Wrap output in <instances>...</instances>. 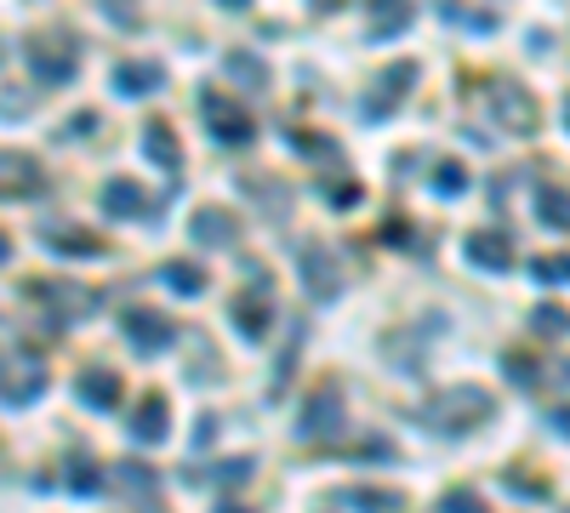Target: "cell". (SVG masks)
Returning a JSON list of instances; mask_svg holds the SVG:
<instances>
[{
    "mask_svg": "<svg viewBox=\"0 0 570 513\" xmlns=\"http://www.w3.org/2000/svg\"><path fill=\"white\" fill-rule=\"evenodd\" d=\"M496 417V399L474 383H462V388H440L428 405H422V423L428 428H440V434H474Z\"/></svg>",
    "mask_w": 570,
    "mask_h": 513,
    "instance_id": "1",
    "label": "cell"
},
{
    "mask_svg": "<svg viewBox=\"0 0 570 513\" xmlns=\"http://www.w3.org/2000/svg\"><path fill=\"white\" fill-rule=\"evenodd\" d=\"M200 120H206V131L217 137L223 149H246L251 137H257V120L246 103H234L223 92H200Z\"/></svg>",
    "mask_w": 570,
    "mask_h": 513,
    "instance_id": "2",
    "label": "cell"
},
{
    "mask_svg": "<svg viewBox=\"0 0 570 513\" xmlns=\"http://www.w3.org/2000/svg\"><path fill=\"white\" fill-rule=\"evenodd\" d=\"M331 434H343V388L320 383L303 405V417H297V439H331Z\"/></svg>",
    "mask_w": 570,
    "mask_h": 513,
    "instance_id": "3",
    "label": "cell"
},
{
    "mask_svg": "<svg viewBox=\"0 0 570 513\" xmlns=\"http://www.w3.org/2000/svg\"><path fill=\"white\" fill-rule=\"evenodd\" d=\"M268 320H275V286H268V274L257 268V274H251V291L234 297V325H240V336L262 342V336H268Z\"/></svg>",
    "mask_w": 570,
    "mask_h": 513,
    "instance_id": "4",
    "label": "cell"
},
{
    "mask_svg": "<svg viewBox=\"0 0 570 513\" xmlns=\"http://www.w3.org/2000/svg\"><path fill=\"white\" fill-rule=\"evenodd\" d=\"M23 57H29V68H35L41 81H52V86H57V81H75V68H80V63H75V46H69V41H52V34H35V41L23 46Z\"/></svg>",
    "mask_w": 570,
    "mask_h": 513,
    "instance_id": "5",
    "label": "cell"
},
{
    "mask_svg": "<svg viewBox=\"0 0 570 513\" xmlns=\"http://www.w3.org/2000/svg\"><path fill=\"white\" fill-rule=\"evenodd\" d=\"M297 263H303V280H309V291H314L320 302L337 297V286H343V263L331 257L320 239H303V246H297Z\"/></svg>",
    "mask_w": 570,
    "mask_h": 513,
    "instance_id": "6",
    "label": "cell"
},
{
    "mask_svg": "<svg viewBox=\"0 0 570 513\" xmlns=\"http://www.w3.org/2000/svg\"><path fill=\"white\" fill-rule=\"evenodd\" d=\"M120 331H126V342L138 354H160V349H172V336H178V325L165 314H154V308H131Z\"/></svg>",
    "mask_w": 570,
    "mask_h": 513,
    "instance_id": "7",
    "label": "cell"
},
{
    "mask_svg": "<svg viewBox=\"0 0 570 513\" xmlns=\"http://www.w3.org/2000/svg\"><path fill=\"white\" fill-rule=\"evenodd\" d=\"M29 297L46 302L52 314H57V325H69V320H80V314H92V308H97L92 291H75V286H63V280H29Z\"/></svg>",
    "mask_w": 570,
    "mask_h": 513,
    "instance_id": "8",
    "label": "cell"
},
{
    "mask_svg": "<svg viewBox=\"0 0 570 513\" xmlns=\"http://www.w3.org/2000/svg\"><path fill=\"white\" fill-rule=\"evenodd\" d=\"M41 189H46V171L35 160L0 149V200H29V194H41Z\"/></svg>",
    "mask_w": 570,
    "mask_h": 513,
    "instance_id": "9",
    "label": "cell"
},
{
    "mask_svg": "<svg viewBox=\"0 0 570 513\" xmlns=\"http://www.w3.org/2000/svg\"><path fill=\"white\" fill-rule=\"evenodd\" d=\"M467 263H474V268H491V274H508L519 257H514V239H508V234L480 228V234H467Z\"/></svg>",
    "mask_w": 570,
    "mask_h": 513,
    "instance_id": "10",
    "label": "cell"
},
{
    "mask_svg": "<svg viewBox=\"0 0 570 513\" xmlns=\"http://www.w3.org/2000/svg\"><path fill=\"white\" fill-rule=\"evenodd\" d=\"M491 109H496V120H502V126H508V131H519V137H530L536 126H542V115H536V103H530L525 92H514V86H496Z\"/></svg>",
    "mask_w": 570,
    "mask_h": 513,
    "instance_id": "11",
    "label": "cell"
},
{
    "mask_svg": "<svg viewBox=\"0 0 570 513\" xmlns=\"http://www.w3.org/2000/svg\"><path fill=\"white\" fill-rule=\"evenodd\" d=\"M160 205H165V200H149L131 178H115V183L104 189V212H109V217H154Z\"/></svg>",
    "mask_w": 570,
    "mask_h": 513,
    "instance_id": "12",
    "label": "cell"
},
{
    "mask_svg": "<svg viewBox=\"0 0 570 513\" xmlns=\"http://www.w3.org/2000/svg\"><path fill=\"white\" fill-rule=\"evenodd\" d=\"M126 428H131V439H138V445H160L165 434H172V405H165L160 394H143L138 417H131Z\"/></svg>",
    "mask_w": 570,
    "mask_h": 513,
    "instance_id": "13",
    "label": "cell"
},
{
    "mask_svg": "<svg viewBox=\"0 0 570 513\" xmlns=\"http://www.w3.org/2000/svg\"><path fill=\"white\" fill-rule=\"evenodd\" d=\"M160 86H165V68L160 63H143V57L115 63V92L120 97H143V92H160Z\"/></svg>",
    "mask_w": 570,
    "mask_h": 513,
    "instance_id": "14",
    "label": "cell"
},
{
    "mask_svg": "<svg viewBox=\"0 0 570 513\" xmlns=\"http://www.w3.org/2000/svg\"><path fill=\"white\" fill-rule=\"evenodd\" d=\"M75 394L92 405V410H115L120 399H126V388H120V376L115 371H104V365H92V371H80V383H75Z\"/></svg>",
    "mask_w": 570,
    "mask_h": 513,
    "instance_id": "15",
    "label": "cell"
},
{
    "mask_svg": "<svg viewBox=\"0 0 570 513\" xmlns=\"http://www.w3.org/2000/svg\"><path fill=\"white\" fill-rule=\"evenodd\" d=\"M234 234H240V217L223 212V205H200L194 212V239L200 246H234Z\"/></svg>",
    "mask_w": 570,
    "mask_h": 513,
    "instance_id": "16",
    "label": "cell"
},
{
    "mask_svg": "<svg viewBox=\"0 0 570 513\" xmlns=\"http://www.w3.org/2000/svg\"><path fill=\"white\" fill-rule=\"evenodd\" d=\"M251 473H257L251 457H223L212 468H194V479H200V485H212V491H234V485H246Z\"/></svg>",
    "mask_w": 570,
    "mask_h": 513,
    "instance_id": "17",
    "label": "cell"
},
{
    "mask_svg": "<svg viewBox=\"0 0 570 513\" xmlns=\"http://www.w3.org/2000/svg\"><path fill=\"white\" fill-rule=\"evenodd\" d=\"M143 149H149V160H154V165H165V171L178 178L183 154H178V137H172V126H165V120H149V126H143Z\"/></svg>",
    "mask_w": 570,
    "mask_h": 513,
    "instance_id": "18",
    "label": "cell"
},
{
    "mask_svg": "<svg viewBox=\"0 0 570 513\" xmlns=\"http://www.w3.org/2000/svg\"><path fill=\"white\" fill-rule=\"evenodd\" d=\"M46 246L63 252V257H97L104 239H86V228H46Z\"/></svg>",
    "mask_w": 570,
    "mask_h": 513,
    "instance_id": "19",
    "label": "cell"
},
{
    "mask_svg": "<svg viewBox=\"0 0 570 513\" xmlns=\"http://www.w3.org/2000/svg\"><path fill=\"white\" fill-rule=\"evenodd\" d=\"M160 280L172 286L178 297H200V291H206V274H200L194 263H160Z\"/></svg>",
    "mask_w": 570,
    "mask_h": 513,
    "instance_id": "20",
    "label": "cell"
},
{
    "mask_svg": "<svg viewBox=\"0 0 570 513\" xmlns=\"http://www.w3.org/2000/svg\"><path fill=\"white\" fill-rule=\"evenodd\" d=\"M536 217H542L548 228H559V234H570V194L564 189H542L536 194Z\"/></svg>",
    "mask_w": 570,
    "mask_h": 513,
    "instance_id": "21",
    "label": "cell"
},
{
    "mask_svg": "<svg viewBox=\"0 0 570 513\" xmlns=\"http://www.w3.org/2000/svg\"><path fill=\"white\" fill-rule=\"evenodd\" d=\"M411 81H417V63H399V68H394V75H388V81H377V103H372V109H365V115H372V120H377L383 109H394V103H399L394 92H406Z\"/></svg>",
    "mask_w": 570,
    "mask_h": 513,
    "instance_id": "22",
    "label": "cell"
},
{
    "mask_svg": "<svg viewBox=\"0 0 570 513\" xmlns=\"http://www.w3.org/2000/svg\"><path fill=\"white\" fill-rule=\"evenodd\" d=\"M502 365H508V383H514V388H530V394H542V388H548V376H542V365H536L530 354H519V349H514V354L502 360Z\"/></svg>",
    "mask_w": 570,
    "mask_h": 513,
    "instance_id": "23",
    "label": "cell"
},
{
    "mask_svg": "<svg viewBox=\"0 0 570 513\" xmlns=\"http://www.w3.org/2000/svg\"><path fill=\"white\" fill-rule=\"evenodd\" d=\"M63 485H69L75 496H92V491H104V468L86 462V457H75L69 468H63Z\"/></svg>",
    "mask_w": 570,
    "mask_h": 513,
    "instance_id": "24",
    "label": "cell"
},
{
    "mask_svg": "<svg viewBox=\"0 0 570 513\" xmlns=\"http://www.w3.org/2000/svg\"><path fill=\"white\" fill-rule=\"evenodd\" d=\"M115 485L120 491H138V496H149L160 479H154V468H143V462H115Z\"/></svg>",
    "mask_w": 570,
    "mask_h": 513,
    "instance_id": "25",
    "label": "cell"
},
{
    "mask_svg": "<svg viewBox=\"0 0 570 513\" xmlns=\"http://www.w3.org/2000/svg\"><path fill=\"white\" fill-rule=\"evenodd\" d=\"M223 68H228L234 81H246V86H268V63H262V57H246V52H228V57H223Z\"/></svg>",
    "mask_w": 570,
    "mask_h": 513,
    "instance_id": "26",
    "label": "cell"
},
{
    "mask_svg": "<svg viewBox=\"0 0 570 513\" xmlns=\"http://www.w3.org/2000/svg\"><path fill=\"white\" fill-rule=\"evenodd\" d=\"M530 331H536V336H564V331H570V308H559V302H542V308L530 314Z\"/></svg>",
    "mask_w": 570,
    "mask_h": 513,
    "instance_id": "27",
    "label": "cell"
},
{
    "mask_svg": "<svg viewBox=\"0 0 570 513\" xmlns=\"http://www.w3.org/2000/svg\"><path fill=\"white\" fill-rule=\"evenodd\" d=\"M530 274L542 286H570V252H553V257H530Z\"/></svg>",
    "mask_w": 570,
    "mask_h": 513,
    "instance_id": "28",
    "label": "cell"
},
{
    "mask_svg": "<svg viewBox=\"0 0 570 513\" xmlns=\"http://www.w3.org/2000/svg\"><path fill=\"white\" fill-rule=\"evenodd\" d=\"M343 502H354L359 513H394V507H399V496H394V491H365V485L343 491Z\"/></svg>",
    "mask_w": 570,
    "mask_h": 513,
    "instance_id": "29",
    "label": "cell"
},
{
    "mask_svg": "<svg viewBox=\"0 0 570 513\" xmlns=\"http://www.w3.org/2000/svg\"><path fill=\"white\" fill-rule=\"evenodd\" d=\"M433 183H440V194H462L467 189V165L462 160H440L433 165Z\"/></svg>",
    "mask_w": 570,
    "mask_h": 513,
    "instance_id": "30",
    "label": "cell"
},
{
    "mask_svg": "<svg viewBox=\"0 0 570 513\" xmlns=\"http://www.w3.org/2000/svg\"><path fill=\"white\" fill-rule=\"evenodd\" d=\"M291 149L309 154V160H331V154H337V149H331V137H320V131H291Z\"/></svg>",
    "mask_w": 570,
    "mask_h": 513,
    "instance_id": "31",
    "label": "cell"
},
{
    "mask_svg": "<svg viewBox=\"0 0 570 513\" xmlns=\"http://www.w3.org/2000/svg\"><path fill=\"white\" fill-rule=\"evenodd\" d=\"M440 513H485V502L467 491V485H456V491H445L440 496Z\"/></svg>",
    "mask_w": 570,
    "mask_h": 513,
    "instance_id": "32",
    "label": "cell"
},
{
    "mask_svg": "<svg viewBox=\"0 0 570 513\" xmlns=\"http://www.w3.org/2000/svg\"><path fill=\"white\" fill-rule=\"evenodd\" d=\"M325 205H337V212L359 205V183H354V178H343V183H325Z\"/></svg>",
    "mask_w": 570,
    "mask_h": 513,
    "instance_id": "33",
    "label": "cell"
},
{
    "mask_svg": "<svg viewBox=\"0 0 570 513\" xmlns=\"http://www.w3.org/2000/svg\"><path fill=\"white\" fill-rule=\"evenodd\" d=\"M399 29H411V7H399V12H377L372 18V34L383 41V34H399Z\"/></svg>",
    "mask_w": 570,
    "mask_h": 513,
    "instance_id": "34",
    "label": "cell"
},
{
    "mask_svg": "<svg viewBox=\"0 0 570 513\" xmlns=\"http://www.w3.org/2000/svg\"><path fill=\"white\" fill-rule=\"evenodd\" d=\"M502 485H508L514 496H542V479H525V473H508Z\"/></svg>",
    "mask_w": 570,
    "mask_h": 513,
    "instance_id": "35",
    "label": "cell"
},
{
    "mask_svg": "<svg viewBox=\"0 0 570 513\" xmlns=\"http://www.w3.org/2000/svg\"><path fill=\"white\" fill-rule=\"evenodd\" d=\"M377 239H383V246H411V234H406V223H399V217H394V223H383V234H377Z\"/></svg>",
    "mask_w": 570,
    "mask_h": 513,
    "instance_id": "36",
    "label": "cell"
},
{
    "mask_svg": "<svg viewBox=\"0 0 570 513\" xmlns=\"http://www.w3.org/2000/svg\"><path fill=\"white\" fill-rule=\"evenodd\" d=\"M217 439V423L212 417H200V428H194V445H212Z\"/></svg>",
    "mask_w": 570,
    "mask_h": 513,
    "instance_id": "37",
    "label": "cell"
},
{
    "mask_svg": "<svg viewBox=\"0 0 570 513\" xmlns=\"http://www.w3.org/2000/svg\"><path fill=\"white\" fill-rule=\"evenodd\" d=\"M553 434H570V410H553Z\"/></svg>",
    "mask_w": 570,
    "mask_h": 513,
    "instance_id": "38",
    "label": "cell"
},
{
    "mask_svg": "<svg viewBox=\"0 0 570 513\" xmlns=\"http://www.w3.org/2000/svg\"><path fill=\"white\" fill-rule=\"evenodd\" d=\"M217 513H257V507H246V502H223Z\"/></svg>",
    "mask_w": 570,
    "mask_h": 513,
    "instance_id": "39",
    "label": "cell"
},
{
    "mask_svg": "<svg viewBox=\"0 0 570 513\" xmlns=\"http://www.w3.org/2000/svg\"><path fill=\"white\" fill-rule=\"evenodd\" d=\"M7 257H12V239H7V234H0V263H7Z\"/></svg>",
    "mask_w": 570,
    "mask_h": 513,
    "instance_id": "40",
    "label": "cell"
},
{
    "mask_svg": "<svg viewBox=\"0 0 570 513\" xmlns=\"http://www.w3.org/2000/svg\"><path fill=\"white\" fill-rule=\"evenodd\" d=\"M564 126H570V97H564Z\"/></svg>",
    "mask_w": 570,
    "mask_h": 513,
    "instance_id": "41",
    "label": "cell"
},
{
    "mask_svg": "<svg viewBox=\"0 0 570 513\" xmlns=\"http://www.w3.org/2000/svg\"><path fill=\"white\" fill-rule=\"evenodd\" d=\"M564 513H570V507H564Z\"/></svg>",
    "mask_w": 570,
    "mask_h": 513,
    "instance_id": "42",
    "label": "cell"
}]
</instances>
